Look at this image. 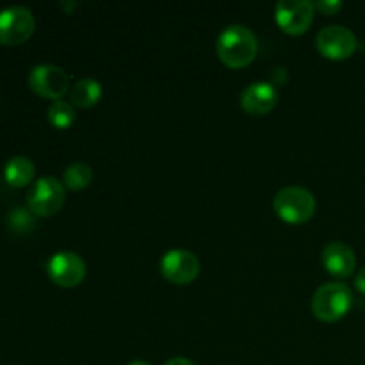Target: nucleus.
Listing matches in <instances>:
<instances>
[{
	"label": "nucleus",
	"instance_id": "obj_1",
	"mask_svg": "<svg viewBox=\"0 0 365 365\" xmlns=\"http://www.w3.org/2000/svg\"><path fill=\"white\" fill-rule=\"evenodd\" d=\"M217 56L228 68H245L255 61L259 52L257 36L246 25L234 24L223 29L216 41Z\"/></svg>",
	"mask_w": 365,
	"mask_h": 365
},
{
	"label": "nucleus",
	"instance_id": "obj_2",
	"mask_svg": "<svg viewBox=\"0 0 365 365\" xmlns=\"http://www.w3.org/2000/svg\"><path fill=\"white\" fill-rule=\"evenodd\" d=\"M312 314L324 323H335L342 319L353 307L351 289L341 282H330L323 284L314 294Z\"/></svg>",
	"mask_w": 365,
	"mask_h": 365
},
{
	"label": "nucleus",
	"instance_id": "obj_3",
	"mask_svg": "<svg viewBox=\"0 0 365 365\" xmlns=\"http://www.w3.org/2000/svg\"><path fill=\"white\" fill-rule=\"evenodd\" d=\"M274 212L280 220L291 225H302L316 214V198L302 185H289L280 189L273 200Z\"/></svg>",
	"mask_w": 365,
	"mask_h": 365
},
{
	"label": "nucleus",
	"instance_id": "obj_4",
	"mask_svg": "<svg viewBox=\"0 0 365 365\" xmlns=\"http://www.w3.org/2000/svg\"><path fill=\"white\" fill-rule=\"evenodd\" d=\"M64 184L53 177H41L27 192V209L34 216L50 217L64 205Z\"/></svg>",
	"mask_w": 365,
	"mask_h": 365
},
{
	"label": "nucleus",
	"instance_id": "obj_5",
	"mask_svg": "<svg viewBox=\"0 0 365 365\" xmlns=\"http://www.w3.org/2000/svg\"><path fill=\"white\" fill-rule=\"evenodd\" d=\"M316 46L321 56L331 61L348 59L359 48V38L344 25H328L316 36Z\"/></svg>",
	"mask_w": 365,
	"mask_h": 365
},
{
	"label": "nucleus",
	"instance_id": "obj_6",
	"mask_svg": "<svg viewBox=\"0 0 365 365\" xmlns=\"http://www.w3.org/2000/svg\"><path fill=\"white\" fill-rule=\"evenodd\" d=\"M34 27V14L29 7H6L0 11V45H21L31 38Z\"/></svg>",
	"mask_w": 365,
	"mask_h": 365
},
{
	"label": "nucleus",
	"instance_id": "obj_7",
	"mask_svg": "<svg viewBox=\"0 0 365 365\" xmlns=\"http://www.w3.org/2000/svg\"><path fill=\"white\" fill-rule=\"evenodd\" d=\"M29 86L36 95L56 102L70 91V77L56 64H38L29 73Z\"/></svg>",
	"mask_w": 365,
	"mask_h": 365
},
{
	"label": "nucleus",
	"instance_id": "obj_8",
	"mask_svg": "<svg viewBox=\"0 0 365 365\" xmlns=\"http://www.w3.org/2000/svg\"><path fill=\"white\" fill-rule=\"evenodd\" d=\"M202 264L198 257L189 250L175 248L164 253L160 259V273L175 285H187L198 278Z\"/></svg>",
	"mask_w": 365,
	"mask_h": 365
},
{
	"label": "nucleus",
	"instance_id": "obj_9",
	"mask_svg": "<svg viewBox=\"0 0 365 365\" xmlns=\"http://www.w3.org/2000/svg\"><path fill=\"white\" fill-rule=\"evenodd\" d=\"M314 6L310 0H280L274 7V18L278 27L292 36L309 31L314 21Z\"/></svg>",
	"mask_w": 365,
	"mask_h": 365
},
{
	"label": "nucleus",
	"instance_id": "obj_10",
	"mask_svg": "<svg viewBox=\"0 0 365 365\" xmlns=\"http://www.w3.org/2000/svg\"><path fill=\"white\" fill-rule=\"evenodd\" d=\"M50 280L59 287H77L86 278V262L73 252H59L50 257L46 264Z\"/></svg>",
	"mask_w": 365,
	"mask_h": 365
},
{
	"label": "nucleus",
	"instance_id": "obj_11",
	"mask_svg": "<svg viewBox=\"0 0 365 365\" xmlns=\"http://www.w3.org/2000/svg\"><path fill=\"white\" fill-rule=\"evenodd\" d=\"M278 103V91L271 82H253L241 93V107L253 116L271 113Z\"/></svg>",
	"mask_w": 365,
	"mask_h": 365
},
{
	"label": "nucleus",
	"instance_id": "obj_12",
	"mask_svg": "<svg viewBox=\"0 0 365 365\" xmlns=\"http://www.w3.org/2000/svg\"><path fill=\"white\" fill-rule=\"evenodd\" d=\"M323 266L330 274L339 278L351 277L356 267L355 252L341 241H334L324 246Z\"/></svg>",
	"mask_w": 365,
	"mask_h": 365
},
{
	"label": "nucleus",
	"instance_id": "obj_13",
	"mask_svg": "<svg viewBox=\"0 0 365 365\" xmlns=\"http://www.w3.org/2000/svg\"><path fill=\"white\" fill-rule=\"evenodd\" d=\"M36 173V166L29 157L16 155L7 160L4 168V178L11 187H25L32 182Z\"/></svg>",
	"mask_w": 365,
	"mask_h": 365
},
{
	"label": "nucleus",
	"instance_id": "obj_14",
	"mask_svg": "<svg viewBox=\"0 0 365 365\" xmlns=\"http://www.w3.org/2000/svg\"><path fill=\"white\" fill-rule=\"evenodd\" d=\"M102 98V84L95 78H78L70 88V102L77 107H93Z\"/></svg>",
	"mask_w": 365,
	"mask_h": 365
},
{
	"label": "nucleus",
	"instance_id": "obj_15",
	"mask_svg": "<svg viewBox=\"0 0 365 365\" xmlns=\"http://www.w3.org/2000/svg\"><path fill=\"white\" fill-rule=\"evenodd\" d=\"M93 180V170L86 163H73L64 171V187L70 191H82Z\"/></svg>",
	"mask_w": 365,
	"mask_h": 365
},
{
	"label": "nucleus",
	"instance_id": "obj_16",
	"mask_svg": "<svg viewBox=\"0 0 365 365\" xmlns=\"http://www.w3.org/2000/svg\"><path fill=\"white\" fill-rule=\"evenodd\" d=\"M48 121L56 128H70L75 121V107L71 102H66V100H56V102L50 103L48 107Z\"/></svg>",
	"mask_w": 365,
	"mask_h": 365
},
{
	"label": "nucleus",
	"instance_id": "obj_17",
	"mask_svg": "<svg viewBox=\"0 0 365 365\" xmlns=\"http://www.w3.org/2000/svg\"><path fill=\"white\" fill-rule=\"evenodd\" d=\"M7 221H9V227L13 228V230L21 232V234H24V232H29L31 228H34L36 225L34 214L29 209H24V207H16V209L11 210Z\"/></svg>",
	"mask_w": 365,
	"mask_h": 365
},
{
	"label": "nucleus",
	"instance_id": "obj_18",
	"mask_svg": "<svg viewBox=\"0 0 365 365\" xmlns=\"http://www.w3.org/2000/svg\"><path fill=\"white\" fill-rule=\"evenodd\" d=\"M314 6L323 14H335L337 11L342 9V2H339V0H319Z\"/></svg>",
	"mask_w": 365,
	"mask_h": 365
},
{
	"label": "nucleus",
	"instance_id": "obj_19",
	"mask_svg": "<svg viewBox=\"0 0 365 365\" xmlns=\"http://www.w3.org/2000/svg\"><path fill=\"white\" fill-rule=\"evenodd\" d=\"M355 287L359 289V291L362 292V294H365V267H362V269L359 271V274H356Z\"/></svg>",
	"mask_w": 365,
	"mask_h": 365
},
{
	"label": "nucleus",
	"instance_id": "obj_20",
	"mask_svg": "<svg viewBox=\"0 0 365 365\" xmlns=\"http://www.w3.org/2000/svg\"><path fill=\"white\" fill-rule=\"evenodd\" d=\"M166 365H196L192 360L184 359V356H177V359H171L170 362H166Z\"/></svg>",
	"mask_w": 365,
	"mask_h": 365
},
{
	"label": "nucleus",
	"instance_id": "obj_21",
	"mask_svg": "<svg viewBox=\"0 0 365 365\" xmlns=\"http://www.w3.org/2000/svg\"><path fill=\"white\" fill-rule=\"evenodd\" d=\"M128 365H150V364L145 362V360H134V362H130Z\"/></svg>",
	"mask_w": 365,
	"mask_h": 365
}]
</instances>
